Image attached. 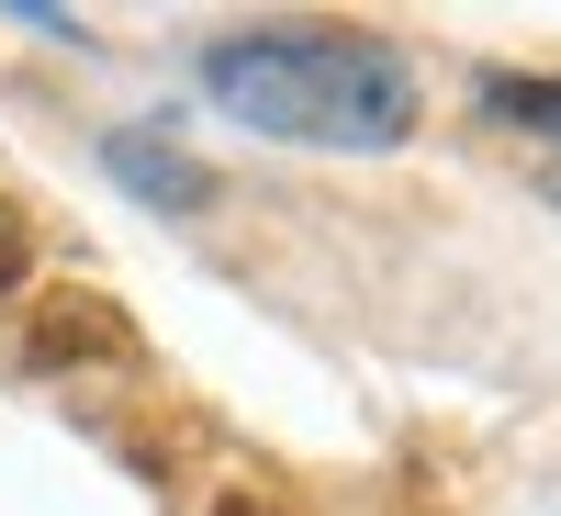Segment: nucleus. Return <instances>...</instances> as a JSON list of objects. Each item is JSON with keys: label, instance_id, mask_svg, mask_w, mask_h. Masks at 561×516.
Instances as JSON below:
<instances>
[{"label": "nucleus", "instance_id": "f257e3e1", "mask_svg": "<svg viewBox=\"0 0 561 516\" xmlns=\"http://www.w3.org/2000/svg\"><path fill=\"white\" fill-rule=\"evenodd\" d=\"M203 90L280 147H404L415 135V68L382 34H337V23L225 34L203 45Z\"/></svg>", "mask_w": 561, "mask_h": 516}, {"label": "nucleus", "instance_id": "f03ea898", "mask_svg": "<svg viewBox=\"0 0 561 516\" xmlns=\"http://www.w3.org/2000/svg\"><path fill=\"white\" fill-rule=\"evenodd\" d=\"M102 158H113V180H135L147 203H214V180L180 158V147H158V135H113Z\"/></svg>", "mask_w": 561, "mask_h": 516}, {"label": "nucleus", "instance_id": "7ed1b4c3", "mask_svg": "<svg viewBox=\"0 0 561 516\" xmlns=\"http://www.w3.org/2000/svg\"><path fill=\"white\" fill-rule=\"evenodd\" d=\"M483 113L517 124V135H550L561 147V79H483Z\"/></svg>", "mask_w": 561, "mask_h": 516}, {"label": "nucleus", "instance_id": "20e7f679", "mask_svg": "<svg viewBox=\"0 0 561 516\" xmlns=\"http://www.w3.org/2000/svg\"><path fill=\"white\" fill-rule=\"evenodd\" d=\"M237 516H259V505H237Z\"/></svg>", "mask_w": 561, "mask_h": 516}]
</instances>
